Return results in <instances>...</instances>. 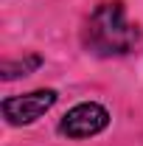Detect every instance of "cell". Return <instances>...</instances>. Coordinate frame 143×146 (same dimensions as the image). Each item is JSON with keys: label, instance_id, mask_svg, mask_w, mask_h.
Instances as JSON below:
<instances>
[{"label": "cell", "instance_id": "obj_1", "mask_svg": "<svg viewBox=\"0 0 143 146\" xmlns=\"http://www.w3.org/2000/svg\"><path fill=\"white\" fill-rule=\"evenodd\" d=\"M81 42L87 54L98 59L132 54L140 42V28L126 17V6L121 0L98 3L81 28Z\"/></svg>", "mask_w": 143, "mask_h": 146}, {"label": "cell", "instance_id": "obj_2", "mask_svg": "<svg viewBox=\"0 0 143 146\" xmlns=\"http://www.w3.org/2000/svg\"><path fill=\"white\" fill-rule=\"evenodd\" d=\"M59 101V93L51 90V87H39V90H31V93H23V96H9L3 98V118L6 124L11 127H28L39 121L45 112H51L54 104Z\"/></svg>", "mask_w": 143, "mask_h": 146}, {"label": "cell", "instance_id": "obj_3", "mask_svg": "<svg viewBox=\"0 0 143 146\" xmlns=\"http://www.w3.org/2000/svg\"><path fill=\"white\" fill-rule=\"evenodd\" d=\"M109 110L98 101H81L70 107L62 121H59V132L70 141H84V138H95L109 127Z\"/></svg>", "mask_w": 143, "mask_h": 146}, {"label": "cell", "instance_id": "obj_4", "mask_svg": "<svg viewBox=\"0 0 143 146\" xmlns=\"http://www.w3.org/2000/svg\"><path fill=\"white\" fill-rule=\"evenodd\" d=\"M36 68H42V56L39 54H25L23 59H9V62H3V79L6 82H11V79H17V76H28V73H34Z\"/></svg>", "mask_w": 143, "mask_h": 146}]
</instances>
